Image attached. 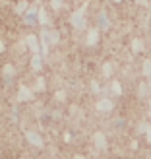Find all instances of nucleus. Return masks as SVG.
<instances>
[{"label": "nucleus", "instance_id": "obj_1", "mask_svg": "<svg viewBox=\"0 0 151 159\" xmlns=\"http://www.w3.org/2000/svg\"><path fill=\"white\" fill-rule=\"evenodd\" d=\"M113 109V103H110L107 97H103L99 103H97V111H110Z\"/></svg>", "mask_w": 151, "mask_h": 159}, {"label": "nucleus", "instance_id": "obj_2", "mask_svg": "<svg viewBox=\"0 0 151 159\" xmlns=\"http://www.w3.org/2000/svg\"><path fill=\"white\" fill-rule=\"evenodd\" d=\"M95 142H97V146H99V148H105V144H107V140H105V136H103L101 132L95 134Z\"/></svg>", "mask_w": 151, "mask_h": 159}, {"label": "nucleus", "instance_id": "obj_3", "mask_svg": "<svg viewBox=\"0 0 151 159\" xmlns=\"http://www.w3.org/2000/svg\"><path fill=\"white\" fill-rule=\"evenodd\" d=\"M97 31H91V33H87V45H93V43H97Z\"/></svg>", "mask_w": 151, "mask_h": 159}, {"label": "nucleus", "instance_id": "obj_4", "mask_svg": "<svg viewBox=\"0 0 151 159\" xmlns=\"http://www.w3.org/2000/svg\"><path fill=\"white\" fill-rule=\"evenodd\" d=\"M114 2H122V0H114Z\"/></svg>", "mask_w": 151, "mask_h": 159}]
</instances>
